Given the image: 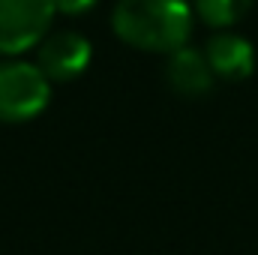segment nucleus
<instances>
[{"label": "nucleus", "mask_w": 258, "mask_h": 255, "mask_svg": "<svg viewBox=\"0 0 258 255\" xmlns=\"http://www.w3.org/2000/svg\"><path fill=\"white\" fill-rule=\"evenodd\" d=\"M111 24L132 48L174 54L192 33V9L186 0H120Z\"/></svg>", "instance_id": "nucleus-1"}, {"label": "nucleus", "mask_w": 258, "mask_h": 255, "mask_svg": "<svg viewBox=\"0 0 258 255\" xmlns=\"http://www.w3.org/2000/svg\"><path fill=\"white\" fill-rule=\"evenodd\" d=\"M51 99L45 72L36 63L3 60L0 63V120L21 123L36 117Z\"/></svg>", "instance_id": "nucleus-2"}, {"label": "nucleus", "mask_w": 258, "mask_h": 255, "mask_svg": "<svg viewBox=\"0 0 258 255\" xmlns=\"http://www.w3.org/2000/svg\"><path fill=\"white\" fill-rule=\"evenodd\" d=\"M54 18L51 0H0V54L36 48Z\"/></svg>", "instance_id": "nucleus-3"}, {"label": "nucleus", "mask_w": 258, "mask_h": 255, "mask_svg": "<svg viewBox=\"0 0 258 255\" xmlns=\"http://www.w3.org/2000/svg\"><path fill=\"white\" fill-rule=\"evenodd\" d=\"M36 48H39L36 66L45 72L48 81H72L90 63V42L72 30L45 36Z\"/></svg>", "instance_id": "nucleus-4"}, {"label": "nucleus", "mask_w": 258, "mask_h": 255, "mask_svg": "<svg viewBox=\"0 0 258 255\" xmlns=\"http://www.w3.org/2000/svg\"><path fill=\"white\" fill-rule=\"evenodd\" d=\"M204 57L213 69V75L228 78V81H240V78L252 75V69H255L252 42L237 33H216L204 45Z\"/></svg>", "instance_id": "nucleus-5"}, {"label": "nucleus", "mask_w": 258, "mask_h": 255, "mask_svg": "<svg viewBox=\"0 0 258 255\" xmlns=\"http://www.w3.org/2000/svg\"><path fill=\"white\" fill-rule=\"evenodd\" d=\"M213 69L207 63L204 51L195 48H177L168 60V84L183 96H204L213 87Z\"/></svg>", "instance_id": "nucleus-6"}, {"label": "nucleus", "mask_w": 258, "mask_h": 255, "mask_svg": "<svg viewBox=\"0 0 258 255\" xmlns=\"http://www.w3.org/2000/svg\"><path fill=\"white\" fill-rule=\"evenodd\" d=\"M255 0H195V12L210 27H231L237 24Z\"/></svg>", "instance_id": "nucleus-7"}, {"label": "nucleus", "mask_w": 258, "mask_h": 255, "mask_svg": "<svg viewBox=\"0 0 258 255\" xmlns=\"http://www.w3.org/2000/svg\"><path fill=\"white\" fill-rule=\"evenodd\" d=\"M54 3V12H66V15H78V12H87L96 0H51Z\"/></svg>", "instance_id": "nucleus-8"}]
</instances>
